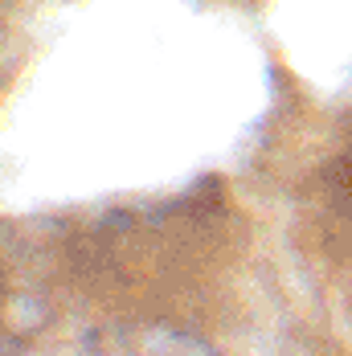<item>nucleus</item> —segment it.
<instances>
[{
  "instance_id": "obj_1",
  "label": "nucleus",
  "mask_w": 352,
  "mask_h": 356,
  "mask_svg": "<svg viewBox=\"0 0 352 356\" xmlns=\"http://www.w3.org/2000/svg\"><path fill=\"white\" fill-rule=\"evenodd\" d=\"M78 356H221L209 340L164 320H111L82 340Z\"/></svg>"
}]
</instances>
